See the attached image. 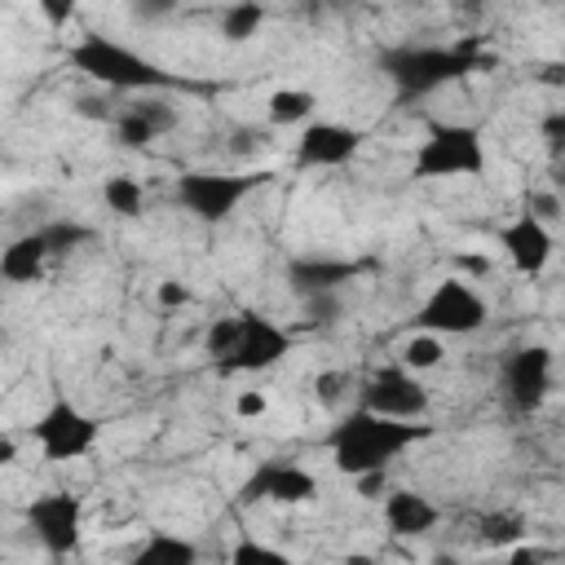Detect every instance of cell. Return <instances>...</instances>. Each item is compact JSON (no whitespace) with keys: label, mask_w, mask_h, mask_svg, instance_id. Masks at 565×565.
I'll return each instance as SVG.
<instances>
[{"label":"cell","mask_w":565,"mask_h":565,"mask_svg":"<svg viewBox=\"0 0 565 565\" xmlns=\"http://www.w3.org/2000/svg\"><path fill=\"white\" fill-rule=\"evenodd\" d=\"M256 146V132H234V150L243 154V150H252Z\"/></svg>","instance_id":"obj_38"},{"label":"cell","mask_w":565,"mask_h":565,"mask_svg":"<svg viewBox=\"0 0 565 565\" xmlns=\"http://www.w3.org/2000/svg\"><path fill=\"white\" fill-rule=\"evenodd\" d=\"M441 358H446V349H441V335H433V331H415L402 344V366H411V371H433V366H441Z\"/></svg>","instance_id":"obj_22"},{"label":"cell","mask_w":565,"mask_h":565,"mask_svg":"<svg viewBox=\"0 0 565 565\" xmlns=\"http://www.w3.org/2000/svg\"><path fill=\"white\" fill-rule=\"evenodd\" d=\"M260 22H265V4H260V0H234V4L221 13V35H225L230 44H243V40H252V35L260 31Z\"/></svg>","instance_id":"obj_20"},{"label":"cell","mask_w":565,"mask_h":565,"mask_svg":"<svg viewBox=\"0 0 565 565\" xmlns=\"http://www.w3.org/2000/svg\"><path fill=\"white\" fill-rule=\"evenodd\" d=\"M177 9V0H132V13L141 18V22H159V18H168Z\"/></svg>","instance_id":"obj_34"},{"label":"cell","mask_w":565,"mask_h":565,"mask_svg":"<svg viewBox=\"0 0 565 565\" xmlns=\"http://www.w3.org/2000/svg\"><path fill=\"white\" fill-rule=\"evenodd\" d=\"M486 327V300L468 287V278H441L424 305L415 309V331L433 335H472Z\"/></svg>","instance_id":"obj_6"},{"label":"cell","mask_w":565,"mask_h":565,"mask_svg":"<svg viewBox=\"0 0 565 565\" xmlns=\"http://www.w3.org/2000/svg\"><path fill=\"white\" fill-rule=\"evenodd\" d=\"M154 296H159V305H163V309H181V305H190V287H185V282H177V278H163Z\"/></svg>","instance_id":"obj_31"},{"label":"cell","mask_w":565,"mask_h":565,"mask_svg":"<svg viewBox=\"0 0 565 565\" xmlns=\"http://www.w3.org/2000/svg\"><path fill=\"white\" fill-rule=\"evenodd\" d=\"M234 411H238L243 419H252V415H260V411H265V397H260L256 388H247V393H238V402H234Z\"/></svg>","instance_id":"obj_36"},{"label":"cell","mask_w":565,"mask_h":565,"mask_svg":"<svg viewBox=\"0 0 565 565\" xmlns=\"http://www.w3.org/2000/svg\"><path fill=\"white\" fill-rule=\"evenodd\" d=\"M35 9H40V18L53 26V31H62L71 18H75V9H79V0H35Z\"/></svg>","instance_id":"obj_29"},{"label":"cell","mask_w":565,"mask_h":565,"mask_svg":"<svg viewBox=\"0 0 565 565\" xmlns=\"http://www.w3.org/2000/svg\"><path fill=\"white\" fill-rule=\"evenodd\" d=\"M539 79H543V84H565V62H547V66L539 71Z\"/></svg>","instance_id":"obj_37"},{"label":"cell","mask_w":565,"mask_h":565,"mask_svg":"<svg viewBox=\"0 0 565 565\" xmlns=\"http://www.w3.org/2000/svg\"><path fill=\"white\" fill-rule=\"evenodd\" d=\"M49 260H53V252H49L44 234H40V230H31V234L13 238V243L0 252V274H4L9 282H35V278L44 274V265H49Z\"/></svg>","instance_id":"obj_17"},{"label":"cell","mask_w":565,"mask_h":565,"mask_svg":"<svg viewBox=\"0 0 565 565\" xmlns=\"http://www.w3.org/2000/svg\"><path fill=\"white\" fill-rule=\"evenodd\" d=\"M137 561H146V565H194V561H199V547H194L190 539H177V534H168V530H154V534L137 547Z\"/></svg>","instance_id":"obj_18"},{"label":"cell","mask_w":565,"mask_h":565,"mask_svg":"<svg viewBox=\"0 0 565 565\" xmlns=\"http://www.w3.org/2000/svg\"><path fill=\"white\" fill-rule=\"evenodd\" d=\"M13 455H18V446H13V437H4L0 441V463H13Z\"/></svg>","instance_id":"obj_39"},{"label":"cell","mask_w":565,"mask_h":565,"mask_svg":"<svg viewBox=\"0 0 565 565\" xmlns=\"http://www.w3.org/2000/svg\"><path fill=\"white\" fill-rule=\"evenodd\" d=\"M115 137H119V146H128V150H141V146H150L154 141V128L128 106L119 119H115Z\"/></svg>","instance_id":"obj_26"},{"label":"cell","mask_w":565,"mask_h":565,"mask_svg":"<svg viewBox=\"0 0 565 565\" xmlns=\"http://www.w3.org/2000/svg\"><path fill=\"white\" fill-rule=\"evenodd\" d=\"M521 534H525V516L521 512H490L481 521V543H490V547H508Z\"/></svg>","instance_id":"obj_24"},{"label":"cell","mask_w":565,"mask_h":565,"mask_svg":"<svg viewBox=\"0 0 565 565\" xmlns=\"http://www.w3.org/2000/svg\"><path fill=\"white\" fill-rule=\"evenodd\" d=\"M313 388H318L322 402H335V397L344 393V375H340V371H322V375L313 380Z\"/></svg>","instance_id":"obj_35"},{"label":"cell","mask_w":565,"mask_h":565,"mask_svg":"<svg viewBox=\"0 0 565 565\" xmlns=\"http://www.w3.org/2000/svg\"><path fill=\"white\" fill-rule=\"evenodd\" d=\"M384 75L393 79L397 97L402 102H415V97H428L472 71L486 66L481 49L468 40V44H402V49H388L380 57Z\"/></svg>","instance_id":"obj_2"},{"label":"cell","mask_w":565,"mask_h":565,"mask_svg":"<svg viewBox=\"0 0 565 565\" xmlns=\"http://www.w3.org/2000/svg\"><path fill=\"white\" fill-rule=\"evenodd\" d=\"M313 106H318V97L309 88H274L265 102V115H269V124L287 128V124H309Z\"/></svg>","instance_id":"obj_19"},{"label":"cell","mask_w":565,"mask_h":565,"mask_svg":"<svg viewBox=\"0 0 565 565\" xmlns=\"http://www.w3.org/2000/svg\"><path fill=\"white\" fill-rule=\"evenodd\" d=\"M441 512L433 499H424L419 490H388L384 494V525L397 534V539H419L428 530H437Z\"/></svg>","instance_id":"obj_16"},{"label":"cell","mask_w":565,"mask_h":565,"mask_svg":"<svg viewBox=\"0 0 565 565\" xmlns=\"http://www.w3.org/2000/svg\"><path fill=\"white\" fill-rule=\"evenodd\" d=\"M26 525L31 534L40 539V547L49 556H71L79 547V530H84V503L79 494L71 490H49V494H35L26 503Z\"/></svg>","instance_id":"obj_9"},{"label":"cell","mask_w":565,"mask_h":565,"mask_svg":"<svg viewBox=\"0 0 565 565\" xmlns=\"http://www.w3.org/2000/svg\"><path fill=\"white\" fill-rule=\"evenodd\" d=\"M97 433H102V424L88 411H79L75 402H66V397L49 402L44 415L31 424V437H35V446H40V455L49 463H66V459L88 455L97 446Z\"/></svg>","instance_id":"obj_7"},{"label":"cell","mask_w":565,"mask_h":565,"mask_svg":"<svg viewBox=\"0 0 565 565\" xmlns=\"http://www.w3.org/2000/svg\"><path fill=\"white\" fill-rule=\"evenodd\" d=\"M40 234H44V243H49L53 256H66V252H75L79 243L93 238V230L79 225V221H49V225H40Z\"/></svg>","instance_id":"obj_23"},{"label":"cell","mask_w":565,"mask_h":565,"mask_svg":"<svg viewBox=\"0 0 565 565\" xmlns=\"http://www.w3.org/2000/svg\"><path fill=\"white\" fill-rule=\"evenodd\" d=\"M132 110L154 128V137H163V132L177 128V106L163 102V97H141V102H132Z\"/></svg>","instance_id":"obj_25"},{"label":"cell","mask_w":565,"mask_h":565,"mask_svg":"<svg viewBox=\"0 0 565 565\" xmlns=\"http://www.w3.org/2000/svg\"><path fill=\"white\" fill-rule=\"evenodd\" d=\"M499 247H503V256H508V265H512L516 274H530V278H534V274L547 269L556 243H552L547 221L525 207V212H516V216L499 230Z\"/></svg>","instance_id":"obj_14"},{"label":"cell","mask_w":565,"mask_h":565,"mask_svg":"<svg viewBox=\"0 0 565 565\" xmlns=\"http://www.w3.org/2000/svg\"><path fill=\"white\" fill-rule=\"evenodd\" d=\"M287 353H291V335L278 322H269L265 313H252L247 309V313H238V335H234L230 353L216 358L212 366L221 375H252V371H269Z\"/></svg>","instance_id":"obj_8"},{"label":"cell","mask_w":565,"mask_h":565,"mask_svg":"<svg viewBox=\"0 0 565 565\" xmlns=\"http://www.w3.org/2000/svg\"><path fill=\"white\" fill-rule=\"evenodd\" d=\"M362 132L335 119H309L296 137V168H340L358 154Z\"/></svg>","instance_id":"obj_13"},{"label":"cell","mask_w":565,"mask_h":565,"mask_svg":"<svg viewBox=\"0 0 565 565\" xmlns=\"http://www.w3.org/2000/svg\"><path fill=\"white\" fill-rule=\"evenodd\" d=\"M481 172H486V137L472 124H433L411 159V177L419 181L481 177Z\"/></svg>","instance_id":"obj_4"},{"label":"cell","mask_w":565,"mask_h":565,"mask_svg":"<svg viewBox=\"0 0 565 565\" xmlns=\"http://www.w3.org/2000/svg\"><path fill=\"white\" fill-rule=\"evenodd\" d=\"M318 494V477L300 463H287V459H260L243 486H238V503H282V508H296V503H309Z\"/></svg>","instance_id":"obj_10"},{"label":"cell","mask_w":565,"mask_h":565,"mask_svg":"<svg viewBox=\"0 0 565 565\" xmlns=\"http://www.w3.org/2000/svg\"><path fill=\"white\" fill-rule=\"evenodd\" d=\"M499 384H503V397H508L512 411H521V415L539 411L543 397H547V388H552V349L547 344H521V349H512L503 358Z\"/></svg>","instance_id":"obj_11"},{"label":"cell","mask_w":565,"mask_h":565,"mask_svg":"<svg viewBox=\"0 0 565 565\" xmlns=\"http://www.w3.org/2000/svg\"><path fill=\"white\" fill-rule=\"evenodd\" d=\"M539 132H543V141H552V150L561 154V150H565V110H552V115L539 124Z\"/></svg>","instance_id":"obj_33"},{"label":"cell","mask_w":565,"mask_h":565,"mask_svg":"<svg viewBox=\"0 0 565 565\" xmlns=\"http://www.w3.org/2000/svg\"><path fill=\"white\" fill-rule=\"evenodd\" d=\"M102 203H106L115 216H141V207H146V190H141L137 177L119 172V177H106V185H102Z\"/></svg>","instance_id":"obj_21"},{"label":"cell","mask_w":565,"mask_h":565,"mask_svg":"<svg viewBox=\"0 0 565 565\" xmlns=\"http://www.w3.org/2000/svg\"><path fill=\"white\" fill-rule=\"evenodd\" d=\"M362 406L397 419H419L428 411V388L411 366H384L362 384Z\"/></svg>","instance_id":"obj_12"},{"label":"cell","mask_w":565,"mask_h":565,"mask_svg":"<svg viewBox=\"0 0 565 565\" xmlns=\"http://www.w3.org/2000/svg\"><path fill=\"white\" fill-rule=\"evenodd\" d=\"M305 313H309V322H335V313H340V300H335V291L309 296V300H305Z\"/></svg>","instance_id":"obj_30"},{"label":"cell","mask_w":565,"mask_h":565,"mask_svg":"<svg viewBox=\"0 0 565 565\" xmlns=\"http://www.w3.org/2000/svg\"><path fill=\"white\" fill-rule=\"evenodd\" d=\"M234 335H238V313L216 318V322L207 327V340H203L207 358H212V362H216V358H225V353H230V344H234Z\"/></svg>","instance_id":"obj_27"},{"label":"cell","mask_w":565,"mask_h":565,"mask_svg":"<svg viewBox=\"0 0 565 565\" xmlns=\"http://www.w3.org/2000/svg\"><path fill=\"white\" fill-rule=\"evenodd\" d=\"M353 278H358V265L353 260H340V256H296L287 265V287L300 300L322 296V291H340Z\"/></svg>","instance_id":"obj_15"},{"label":"cell","mask_w":565,"mask_h":565,"mask_svg":"<svg viewBox=\"0 0 565 565\" xmlns=\"http://www.w3.org/2000/svg\"><path fill=\"white\" fill-rule=\"evenodd\" d=\"M525 207L534 212V216H543V221H552V216H561L565 212V203H561V194L552 190V194H530L525 199Z\"/></svg>","instance_id":"obj_32"},{"label":"cell","mask_w":565,"mask_h":565,"mask_svg":"<svg viewBox=\"0 0 565 565\" xmlns=\"http://www.w3.org/2000/svg\"><path fill=\"white\" fill-rule=\"evenodd\" d=\"M230 561H238V565H247V561H265V565H287V556L278 552V547H265V543H256V539H243L234 552H230Z\"/></svg>","instance_id":"obj_28"},{"label":"cell","mask_w":565,"mask_h":565,"mask_svg":"<svg viewBox=\"0 0 565 565\" xmlns=\"http://www.w3.org/2000/svg\"><path fill=\"white\" fill-rule=\"evenodd\" d=\"M433 428L415 424V419H397V415H380L371 406H358L353 415H344L331 433H327V450L331 463L344 477H380L393 459H402L415 441H424Z\"/></svg>","instance_id":"obj_1"},{"label":"cell","mask_w":565,"mask_h":565,"mask_svg":"<svg viewBox=\"0 0 565 565\" xmlns=\"http://www.w3.org/2000/svg\"><path fill=\"white\" fill-rule=\"evenodd\" d=\"M269 177L274 172H185V177H177V203L190 216L216 225V221L234 216V207L247 194H256Z\"/></svg>","instance_id":"obj_5"},{"label":"cell","mask_w":565,"mask_h":565,"mask_svg":"<svg viewBox=\"0 0 565 565\" xmlns=\"http://www.w3.org/2000/svg\"><path fill=\"white\" fill-rule=\"evenodd\" d=\"M66 62L79 75H88L93 84L119 88V93H154V88H168L172 84V75L159 62H150L137 49H128L119 40H106V35H84L79 44H71Z\"/></svg>","instance_id":"obj_3"},{"label":"cell","mask_w":565,"mask_h":565,"mask_svg":"<svg viewBox=\"0 0 565 565\" xmlns=\"http://www.w3.org/2000/svg\"><path fill=\"white\" fill-rule=\"evenodd\" d=\"M552 185H556V194L565 199V163H556V172H552Z\"/></svg>","instance_id":"obj_40"}]
</instances>
